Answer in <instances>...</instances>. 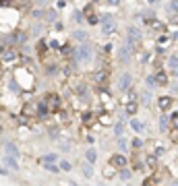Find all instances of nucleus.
Returning <instances> with one entry per match:
<instances>
[{
    "mask_svg": "<svg viewBox=\"0 0 178 186\" xmlns=\"http://www.w3.org/2000/svg\"><path fill=\"white\" fill-rule=\"evenodd\" d=\"M73 58L77 60V64H91V60H93V48H91V43H89V41L81 43V46L75 50Z\"/></svg>",
    "mask_w": 178,
    "mask_h": 186,
    "instance_id": "obj_1",
    "label": "nucleus"
},
{
    "mask_svg": "<svg viewBox=\"0 0 178 186\" xmlns=\"http://www.w3.org/2000/svg\"><path fill=\"white\" fill-rule=\"evenodd\" d=\"M43 101H46V105H48V110L50 112H58L60 110V97H58V93H46V97H43Z\"/></svg>",
    "mask_w": 178,
    "mask_h": 186,
    "instance_id": "obj_2",
    "label": "nucleus"
},
{
    "mask_svg": "<svg viewBox=\"0 0 178 186\" xmlns=\"http://www.w3.org/2000/svg\"><path fill=\"white\" fill-rule=\"evenodd\" d=\"M93 81L95 85H100V87H106L108 85V68H95L93 70Z\"/></svg>",
    "mask_w": 178,
    "mask_h": 186,
    "instance_id": "obj_3",
    "label": "nucleus"
},
{
    "mask_svg": "<svg viewBox=\"0 0 178 186\" xmlns=\"http://www.w3.org/2000/svg\"><path fill=\"white\" fill-rule=\"evenodd\" d=\"M126 41L132 46V50H135V52L141 48V35H139V29H137V27H130V29H128V37H126Z\"/></svg>",
    "mask_w": 178,
    "mask_h": 186,
    "instance_id": "obj_4",
    "label": "nucleus"
},
{
    "mask_svg": "<svg viewBox=\"0 0 178 186\" xmlns=\"http://www.w3.org/2000/svg\"><path fill=\"white\" fill-rule=\"evenodd\" d=\"M128 163V159L124 155H112L110 157V167H116V170H120V167H124Z\"/></svg>",
    "mask_w": 178,
    "mask_h": 186,
    "instance_id": "obj_5",
    "label": "nucleus"
},
{
    "mask_svg": "<svg viewBox=\"0 0 178 186\" xmlns=\"http://www.w3.org/2000/svg\"><path fill=\"white\" fill-rule=\"evenodd\" d=\"M128 87H130V75H122L120 81H118V89L120 91H126Z\"/></svg>",
    "mask_w": 178,
    "mask_h": 186,
    "instance_id": "obj_6",
    "label": "nucleus"
},
{
    "mask_svg": "<svg viewBox=\"0 0 178 186\" xmlns=\"http://www.w3.org/2000/svg\"><path fill=\"white\" fill-rule=\"evenodd\" d=\"M157 103H159V110H170L172 108V97L164 95V97H159V99H157Z\"/></svg>",
    "mask_w": 178,
    "mask_h": 186,
    "instance_id": "obj_7",
    "label": "nucleus"
},
{
    "mask_svg": "<svg viewBox=\"0 0 178 186\" xmlns=\"http://www.w3.org/2000/svg\"><path fill=\"white\" fill-rule=\"evenodd\" d=\"M137 110H139V103H137L135 99H130V101L126 103V114H130V116H132V114H137Z\"/></svg>",
    "mask_w": 178,
    "mask_h": 186,
    "instance_id": "obj_8",
    "label": "nucleus"
},
{
    "mask_svg": "<svg viewBox=\"0 0 178 186\" xmlns=\"http://www.w3.org/2000/svg\"><path fill=\"white\" fill-rule=\"evenodd\" d=\"M155 83H157V87H166L168 85V77L164 73H157L155 75Z\"/></svg>",
    "mask_w": 178,
    "mask_h": 186,
    "instance_id": "obj_9",
    "label": "nucleus"
},
{
    "mask_svg": "<svg viewBox=\"0 0 178 186\" xmlns=\"http://www.w3.org/2000/svg\"><path fill=\"white\" fill-rule=\"evenodd\" d=\"M112 25H114V19H112L110 15H106V17H104V21H102V27H104V31L112 29Z\"/></svg>",
    "mask_w": 178,
    "mask_h": 186,
    "instance_id": "obj_10",
    "label": "nucleus"
},
{
    "mask_svg": "<svg viewBox=\"0 0 178 186\" xmlns=\"http://www.w3.org/2000/svg\"><path fill=\"white\" fill-rule=\"evenodd\" d=\"M73 37H75L77 41H81V43L89 41V39H87V33H85V31H75V33H73Z\"/></svg>",
    "mask_w": 178,
    "mask_h": 186,
    "instance_id": "obj_11",
    "label": "nucleus"
},
{
    "mask_svg": "<svg viewBox=\"0 0 178 186\" xmlns=\"http://www.w3.org/2000/svg\"><path fill=\"white\" fill-rule=\"evenodd\" d=\"M145 163H147L149 167H157V159H155V155H149V157L145 159Z\"/></svg>",
    "mask_w": 178,
    "mask_h": 186,
    "instance_id": "obj_12",
    "label": "nucleus"
},
{
    "mask_svg": "<svg viewBox=\"0 0 178 186\" xmlns=\"http://www.w3.org/2000/svg\"><path fill=\"white\" fill-rule=\"evenodd\" d=\"M2 58H4V60H13V58H15V52L4 48V52H2Z\"/></svg>",
    "mask_w": 178,
    "mask_h": 186,
    "instance_id": "obj_13",
    "label": "nucleus"
},
{
    "mask_svg": "<svg viewBox=\"0 0 178 186\" xmlns=\"http://www.w3.org/2000/svg\"><path fill=\"white\" fill-rule=\"evenodd\" d=\"M37 54L39 56H46V43H43V41L37 43Z\"/></svg>",
    "mask_w": 178,
    "mask_h": 186,
    "instance_id": "obj_14",
    "label": "nucleus"
},
{
    "mask_svg": "<svg viewBox=\"0 0 178 186\" xmlns=\"http://www.w3.org/2000/svg\"><path fill=\"white\" fill-rule=\"evenodd\" d=\"M4 165H8V167H13V170H19V167H17V163L13 161V159H6V157H4Z\"/></svg>",
    "mask_w": 178,
    "mask_h": 186,
    "instance_id": "obj_15",
    "label": "nucleus"
},
{
    "mask_svg": "<svg viewBox=\"0 0 178 186\" xmlns=\"http://www.w3.org/2000/svg\"><path fill=\"white\" fill-rule=\"evenodd\" d=\"M4 149H6V151L11 153V155H17V149H15V145H11V143H8V145H4Z\"/></svg>",
    "mask_w": 178,
    "mask_h": 186,
    "instance_id": "obj_16",
    "label": "nucleus"
},
{
    "mask_svg": "<svg viewBox=\"0 0 178 186\" xmlns=\"http://www.w3.org/2000/svg\"><path fill=\"white\" fill-rule=\"evenodd\" d=\"M46 17H48V21H56V13H54V11H48Z\"/></svg>",
    "mask_w": 178,
    "mask_h": 186,
    "instance_id": "obj_17",
    "label": "nucleus"
},
{
    "mask_svg": "<svg viewBox=\"0 0 178 186\" xmlns=\"http://www.w3.org/2000/svg\"><path fill=\"white\" fill-rule=\"evenodd\" d=\"M87 21H89V23H97V19H95V15H93V13H89V15H87Z\"/></svg>",
    "mask_w": 178,
    "mask_h": 186,
    "instance_id": "obj_18",
    "label": "nucleus"
},
{
    "mask_svg": "<svg viewBox=\"0 0 178 186\" xmlns=\"http://www.w3.org/2000/svg\"><path fill=\"white\" fill-rule=\"evenodd\" d=\"M60 167H62L64 172H68V170H70V163H68V161H62V163H60Z\"/></svg>",
    "mask_w": 178,
    "mask_h": 186,
    "instance_id": "obj_19",
    "label": "nucleus"
},
{
    "mask_svg": "<svg viewBox=\"0 0 178 186\" xmlns=\"http://www.w3.org/2000/svg\"><path fill=\"white\" fill-rule=\"evenodd\" d=\"M170 11H176V13H178V0H172V4H170Z\"/></svg>",
    "mask_w": 178,
    "mask_h": 186,
    "instance_id": "obj_20",
    "label": "nucleus"
},
{
    "mask_svg": "<svg viewBox=\"0 0 178 186\" xmlns=\"http://www.w3.org/2000/svg\"><path fill=\"white\" fill-rule=\"evenodd\" d=\"M87 159H89V161H93V159H95V151H87Z\"/></svg>",
    "mask_w": 178,
    "mask_h": 186,
    "instance_id": "obj_21",
    "label": "nucleus"
},
{
    "mask_svg": "<svg viewBox=\"0 0 178 186\" xmlns=\"http://www.w3.org/2000/svg\"><path fill=\"white\" fill-rule=\"evenodd\" d=\"M106 2H108V4H112V6H116V4H118V0H106Z\"/></svg>",
    "mask_w": 178,
    "mask_h": 186,
    "instance_id": "obj_22",
    "label": "nucleus"
}]
</instances>
